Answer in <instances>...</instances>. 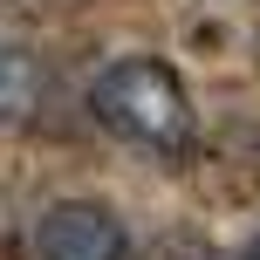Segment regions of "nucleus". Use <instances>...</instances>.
<instances>
[{
    "label": "nucleus",
    "instance_id": "1",
    "mask_svg": "<svg viewBox=\"0 0 260 260\" xmlns=\"http://www.w3.org/2000/svg\"><path fill=\"white\" fill-rule=\"evenodd\" d=\"M89 110L103 130H117L123 144H144V151H178L185 130H192V110H185V82L171 62H151V55H130V62H110L89 89Z\"/></svg>",
    "mask_w": 260,
    "mask_h": 260
},
{
    "label": "nucleus",
    "instance_id": "2",
    "mask_svg": "<svg viewBox=\"0 0 260 260\" xmlns=\"http://www.w3.org/2000/svg\"><path fill=\"white\" fill-rule=\"evenodd\" d=\"M35 247H41V260H130V233L110 206L69 199V206L41 212Z\"/></svg>",
    "mask_w": 260,
    "mask_h": 260
},
{
    "label": "nucleus",
    "instance_id": "3",
    "mask_svg": "<svg viewBox=\"0 0 260 260\" xmlns=\"http://www.w3.org/2000/svg\"><path fill=\"white\" fill-rule=\"evenodd\" d=\"M48 96V76L27 48H0V123H27Z\"/></svg>",
    "mask_w": 260,
    "mask_h": 260
},
{
    "label": "nucleus",
    "instance_id": "4",
    "mask_svg": "<svg viewBox=\"0 0 260 260\" xmlns=\"http://www.w3.org/2000/svg\"><path fill=\"white\" fill-rule=\"evenodd\" d=\"M151 260H219V253H212V247H199V240H165Z\"/></svg>",
    "mask_w": 260,
    "mask_h": 260
}]
</instances>
